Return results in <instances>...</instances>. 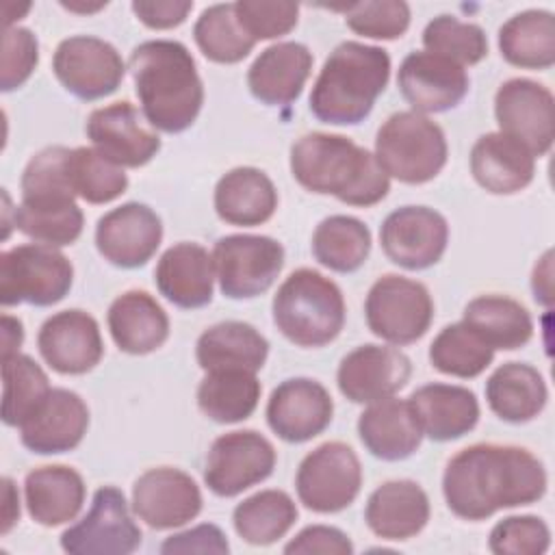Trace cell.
Returning a JSON list of instances; mask_svg holds the SVG:
<instances>
[{
	"label": "cell",
	"instance_id": "cell-1",
	"mask_svg": "<svg viewBox=\"0 0 555 555\" xmlns=\"http://www.w3.org/2000/svg\"><path fill=\"white\" fill-rule=\"evenodd\" d=\"M544 492V464L516 444H470L447 462L442 475L447 507L464 520H486L499 509L531 505Z\"/></svg>",
	"mask_w": 555,
	"mask_h": 555
},
{
	"label": "cell",
	"instance_id": "cell-2",
	"mask_svg": "<svg viewBox=\"0 0 555 555\" xmlns=\"http://www.w3.org/2000/svg\"><path fill=\"white\" fill-rule=\"evenodd\" d=\"M128 63L147 124L167 134L191 128L204 104V85L189 48L173 39H150L130 52Z\"/></svg>",
	"mask_w": 555,
	"mask_h": 555
},
{
	"label": "cell",
	"instance_id": "cell-3",
	"mask_svg": "<svg viewBox=\"0 0 555 555\" xmlns=\"http://www.w3.org/2000/svg\"><path fill=\"white\" fill-rule=\"evenodd\" d=\"M291 173L310 193L334 195L349 206H373L390 191L375 154L349 137L308 132L291 147Z\"/></svg>",
	"mask_w": 555,
	"mask_h": 555
},
{
	"label": "cell",
	"instance_id": "cell-4",
	"mask_svg": "<svg viewBox=\"0 0 555 555\" xmlns=\"http://www.w3.org/2000/svg\"><path fill=\"white\" fill-rule=\"evenodd\" d=\"M390 78V56L379 46L338 43L325 59L312 91V115L332 126H356L369 117Z\"/></svg>",
	"mask_w": 555,
	"mask_h": 555
},
{
	"label": "cell",
	"instance_id": "cell-5",
	"mask_svg": "<svg viewBox=\"0 0 555 555\" xmlns=\"http://www.w3.org/2000/svg\"><path fill=\"white\" fill-rule=\"evenodd\" d=\"M275 327L297 347H323L345 325V299L336 282L301 267L293 271L273 295Z\"/></svg>",
	"mask_w": 555,
	"mask_h": 555
},
{
	"label": "cell",
	"instance_id": "cell-6",
	"mask_svg": "<svg viewBox=\"0 0 555 555\" xmlns=\"http://www.w3.org/2000/svg\"><path fill=\"white\" fill-rule=\"evenodd\" d=\"M444 130L416 111L392 113L375 137V158L388 178L425 184L447 165Z\"/></svg>",
	"mask_w": 555,
	"mask_h": 555
},
{
	"label": "cell",
	"instance_id": "cell-7",
	"mask_svg": "<svg viewBox=\"0 0 555 555\" xmlns=\"http://www.w3.org/2000/svg\"><path fill=\"white\" fill-rule=\"evenodd\" d=\"M74 267L52 245L26 243L0 254L2 306H52L72 288Z\"/></svg>",
	"mask_w": 555,
	"mask_h": 555
},
{
	"label": "cell",
	"instance_id": "cell-8",
	"mask_svg": "<svg viewBox=\"0 0 555 555\" xmlns=\"http://www.w3.org/2000/svg\"><path fill=\"white\" fill-rule=\"evenodd\" d=\"M369 330L392 345L423 338L434 321V299L425 284L386 273L373 282L364 301Z\"/></svg>",
	"mask_w": 555,
	"mask_h": 555
},
{
	"label": "cell",
	"instance_id": "cell-9",
	"mask_svg": "<svg viewBox=\"0 0 555 555\" xmlns=\"http://www.w3.org/2000/svg\"><path fill=\"white\" fill-rule=\"evenodd\" d=\"M362 466L356 451L340 442H323L299 464L295 490L304 507L317 514H334L349 507L360 494Z\"/></svg>",
	"mask_w": 555,
	"mask_h": 555
},
{
	"label": "cell",
	"instance_id": "cell-10",
	"mask_svg": "<svg viewBox=\"0 0 555 555\" xmlns=\"http://www.w3.org/2000/svg\"><path fill=\"white\" fill-rule=\"evenodd\" d=\"M219 288L230 299L267 293L284 267V247L262 234H228L212 249Z\"/></svg>",
	"mask_w": 555,
	"mask_h": 555
},
{
	"label": "cell",
	"instance_id": "cell-11",
	"mask_svg": "<svg viewBox=\"0 0 555 555\" xmlns=\"http://www.w3.org/2000/svg\"><path fill=\"white\" fill-rule=\"evenodd\" d=\"M143 533L130 516L126 496L115 486L93 494L91 509L61 533V548L69 555H128L141 546Z\"/></svg>",
	"mask_w": 555,
	"mask_h": 555
},
{
	"label": "cell",
	"instance_id": "cell-12",
	"mask_svg": "<svg viewBox=\"0 0 555 555\" xmlns=\"http://www.w3.org/2000/svg\"><path fill=\"white\" fill-rule=\"evenodd\" d=\"M273 444L254 429L228 431L210 444L204 464V483L217 496L230 499L264 481L275 468Z\"/></svg>",
	"mask_w": 555,
	"mask_h": 555
},
{
	"label": "cell",
	"instance_id": "cell-13",
	"mask_svg": "<svg viewBox=\"0 0 555 555\" xmlns=\"http://www.w3.org/2000/svg\"><path fill=\"white\" fill-rule=\"evenodd\" d=\"M499 132L522 143L533 156H544L555 139V100L548 87L531 78H509L494 95Z\"/></svg>",
	"mask_w": 555,
	"mask_h": 555
},
{
	"label": "cell",
	"instance_id": "cell-14",
	"mask_svg": "<svg viewBox=\"0 0 555 555\" xmlns=\"http://www.w3.org/2000/svg\"><path fill=\"white\" fill-rule=\"evenodd\" d=\"M52 69L65 91L87 102L117 91L126 74V65L115 46L91 35L63 39L54 50Z\"/></svg>",
	"mask_w": 555,
	"mask_h": 555
},
{
	"label": "cell",
	"instance_id": "cell-15",
	"mask_svg": "<svg viewBox=\"0 0 555 555\" xmlns=\"http://www.w3.org/2000/svg\"><path fill=\"white\" fill-rule=\"evenodd\" d=\"M379 243L390 262L408 271H423L447 251L449 223L434 208L403 206L384 219Z\"/></svg>",
	"mask_w": 555,
	"mask_h": 555
},
{
	"label": "cell",
	"instance_id": "cell-16",
	"mask_svg": "<svg viewBox=\"0 0 555 555\" xmlns=\"http://www.w3.org/2000/svg\"><path fill=\"white\" fill-rule=\"evenodd\" d=\"M85 132L93 147L119 167H143L160 152V137L128 100L91 111Z\"/></svg>",
	"mask_w": 555,
	"mask_h": 555
},
{
	"label": "cell",
	"instance_id": "cell-17",
	"mask_svg": "<svg viewBox=\"0 0 555 555\" xmlns=\"http://www.w3.org/2000/svg\"><path fill=\"white\" fill-rule=\"evenodd\" d=\"M202 503L195 479L173 466L150 468L132 486L134 516L156 531L186 525L202 512Z\"/></svg>",
	"mask_w": 555,
	"mask_h": 555
},
{
	"label": "cell",
	"instance_id": "cell-18",
	"mask_svg": "<svg viewBox=\"0 0 555 555\" xmlns=\"http://www.w3.org/2000/svg\"><path fill=\"white\" fill-rule=\"evenodd\" d=\"M163 221L139 202L121 204L98 219L95 247L104 260L121 269L143 267L160 247Z\"/></svg>",
	"mask_w": 555,
	"mask_h": 555
},
{
	"label": "cell",
	"instance_id": "cell-19",
	"mask_svg": "<svg viewBox=\"0 0 555 555\" xmlns=\"http://www.w3.org/2000/svg\"><path fill=\"white\" fill-rule=\"evenodd\" d=\"M334 416L327 388L310 377H291L273 388L267 401V423L286 442H308L323 434Z\"/></svg>",
	"mask_w": 555,
	"mask_h": 555
},
{
	"label": "cell",
	"instance_id": "cell-20",
	"mask_svg": "<svg viewBox=\"0 0 555 555\" xmlns=\"http://www.w3.org/2000/svg\"><path fill=\"white\" fill-rule=\"evenodd\" d=\"M397 85L405 102L423 115L455 108L466 98L470 80L466 69L451 59L416 50L401 61Z\"/></svg>",
	"mask_w": 555,
	"mask_h": 555
},
{
	"label": "cell",
	"instance_id": "cell-21",
	"mask_svg": "<svg viewBox=\"0 0 555 555\" xmlns=\"http://www.w3.org/2000/svg\"><path fill=\"white\" fill-rule=\"evenodd\" d=\"M37 347L46 364L61 375L89 373L104 356L98 321L78 308L48 317L39 327Z\"/></svg>",
	"mask_w": 555,
	"mask_h": 555
},
{
	"label": "cell",
	"instance_id": "cell-22",
	"mask_svg": "<svg viewBox=\"0 0 555 555\" xmlns=\"http://www.w3.org/2000/svg\"><path fill=\"white\" fill-rule=\"evenodd\" d=\"M410 375L412 362L397 347L360 345L340 360L336 382L351 403H375L399 392Z\"/></svg>",
	"mask_w": 555,
	"mask_h": 555
},
{
	"label": "cell",
	"instance_id": "cell-23",
	"mask_svg": "<svg viewBox=\"0 0 555 555\" xmlns=\"http://www.w3.org/2000/svg\"><path fill=\"white\" fill-rule=\"evenodd\" d=\"M89 427V408L67 388H52L37 410L20 425L22 444L37 455H56L76 449Z\"/></svg>",
	"mask_w": 555,
	"mask_h": 555
},
{
	"label": "cell",
	"instance_id": "cell-24",
	"mask_svg": "<svg viewBox=\"0 0 555 555\" xmlns=\"http://www.w3.org/2000/svg\"><path fill=\"white\" fill-rule=\"evenodd\" d=\"M212 254L199 243H176L163 251L154 282L160 295L178 308L193 310L212 301L215 291Z\"/></svg>",
	"mask_w": 555,
	"mask_h": 555
},
{
	"label": "cell",
	"instance_id": "cell-25",
	"mask_svg": "<svg viewBox=\"0 0 555 555\" xmlns=\"http://www.w3.org/2000/svg\"><path fill=\"white\" fill-rule=\"evenodd\" d=\"M408 405L423 431L436 442L466 436L479 421V401L473 390L455 384H425L408 397Z\"/></svg>",
	"mask_w": 555,
	"mask_h": 555
},
{
	"label": "cell",
	"instance_id": "cell-26",
	"mask_svg": "<svg viewBox=\"0 0 555 555\" xmlns=\"http://www.w3.org/2000/svg\"><path fill=\"white\" fill-rule=\"evenodd\" d=\"M312 69V52L297 41H278L262 50L247 69V87L256 100L284 106L301 95Z\"/></svg>",
	"mask_w": 555,
	"mask_h": 555
},
{
	"label": "cell",
	"instance_id": "cell-27",
	"mask_svg": "<svg viewBox=\"0 0 555 555\" xmlns=\"http://www.w3.org/2000/svg\"><path fill=\"white\" fill-rule=\"evenodd\" d=\"M470 173L488 193L512 195L531 184L535 156L503 132H486L470 150Z\"/></svg>",
	"mask_w": 555,
	"mask_h": 555
},
{
	"label": "cell",
	"instance_id": "cell-28",
	"mask_svg": "<svg viewBox=\"0 0 555 555\" xmlns=\"http://www.w3.org/2000/svg\"><path fill=\"white\" fill-rule=\"evenodd\" d=\"M364 520L382 540H410L429 520L427 492L412 479L384 481L369 494Z\"/></svg>",
	"mask_w": 555,
	"mask_h": 555
},
{
	"label": "cell",
	"instance_id": "cell-29",
	"mask_svg": "<svg viewBox=\"0 0 555 555\" xmlns=\"http://www.w3.org/2000/svg\"><path fill=\"white\" fill-rule=\"evenodd\" d=\"M106 323L115 345L132 356L152 353L169 338V317L145 291H126L115 297Z\"/></svg>",
	"mask_w": 555,
	"mask_h": 555
},
{
	"label": "cell",
	"instance_id": "cell-30",
	"mask_svg": "<svg viewBox=\"0 0 555 555\" xmlns=\"http://www.w3.org/2000/svg\"><path fill=\"white\" fill-rule=\"evenodd\" d=\"M358 436L366 451L384 462L410 457L423 440V431L408 405V399H379L358 418Z\"/></svg>",
	"mask_w": 555,
	"mask_h": 555
},
{
	"label": "cell",
	"instance_id": "cell-31",
	"mask_svg": "<svg viewBox=\"0 0 555 555\" xmlns=\"http://www.w3.org/2000/svg\"><path fill=\"white\" fill-rule=\"evenodd\" d=\"M82 475L65 464H50L30 470L24 479L26 509L43 527H59L78 516L85 503Z\"/></svg>",
	"mask_w": 555,
	"mask_h": 555
},
{
	"label": "cell",
	"instance_id": "cell-32",
	"mask_svg": "<svg viewBox=\"0 0 555 555\" xmlns=\"http://www.w3.org/2000/svg\"><path fill=\"white\" fill-rule=\"evenodd\" d=\"M275 208L278 189L256 167H234L215 186V210L230 225H260L273 217Z\"/></svg>",
	"mask_w": 555,
	"mask_h": 555
},
{
	"label": "cell",
	"instance_id": "cell-33",
	"mask_svg": "<svg viewBox=\"0 0 555 555\" xmlns=\"http://www.w3.org/2000/svg\"><path fill=\"white\" fill-rule=\"evenodd\" d=\"M269 356L267 338L245 321H221L204 330L195 345L197 364L204 371L238 369L258 373Z\"/></svg>",
	"mask_w": 555,
	"mask_h": 555
},
{
	"label": "cell",
	"instance_id": "cell-34",
	"mask_svg": "<svg viewBox=\"0 0 555 555\" xmlns=\"http://www.w3.org/2000/svg\"><path fill=\"white\" fill-rule=\"evenodd\" d=\"M548 399L544 377L525 362L501 364L486 382V401L505 423H527L535 418Z\"/></svg>",
	"mask_w": 555,
	"mask_h": 555
},
{
	"label": "cell",
	"instance_id": "cell-35",
	"mask_svg": "<svg viewBox=\"0 0 555 555\" xmlns=\"http://www.w3.org/2000/svg\"><path fill=\"white\" fill-rule=\"evenodd\" d=\"M492 349H520L533 336L529 310L507 295H479L464 308L462 319Z\"/></svg>",
	"mask_w": 555,
	"mask_h": 555
},
{
	"label": "cell",
	"instance_id": "cell-36",
	"mask_svg": "<svg viewBox=\"0 0 555 555\" xmlns=\"http://www.w3.org/2000/svg\"><path fill=\"white\" fill-rule=\"evenodd\" d=\"M501 56L522 69H548L555 63V17L551 11L516 13L499 28Z\"/></svg>",
	"mask_w": 555,
	"mask_h": 555
},
{
	"label": "cell",
	"instance_id": "cell-37",
	"mask_svg": "<svg viewBox=\"0 0 555 555\" xmlns=\"http://www.w3.org/2000/svg\"><path fill=\"white\" fill-rule=\"evenodd\" d=\"M262 386L251 371H206L197 386V405L215 423H241L254 414Z\"/></svg>",
	"mask_w": 555,
	"mask_h": 555
},
{
	"label": "cell",
	"instance_id": "cell-38",
	"mask_svg": "<svg viewBox=\"0 0 555 555\" xmlns=\"http://www.w3.org/2000/svg\"><path fill=\"white\" fill-rule=\"evenodd\" d=\"M297 520V505L284 490H260L243 499L234 512V531L254 546H269L284 538Z\"/></svg>",
	"mask_w": 555,
	"mask_h": 555
},
{
	"label": "cell",
	"instance_id": "cell-39",
	"mask_svg": "<svg viewBox=\"0 0 555 555\" xmlns=\"http://www.w3.org/2000/svg\"><path fill=\"white\" fill-rule=\"evenodd\" d=\"M312 254L336 273H353L371 254V230L349 215L325 217L312 234Z\"/></svg>",
	"mask_w": 555,
	"mask_h": 555
},
{
	"label": "cell",
	"instance_id": "cell-40",
	"mask_svg": "<svg viewBox=\"0 0 555 555\" xmlns=\"http://www.w3.org/2000/svg\"><path fill=\"white\" fill-rule=\"evenodd\" d=\"M494 360V349L464 321L451 323L429 345V362L436 371L460 379L481 375Z\"/></svg>",
	"mask_w": 555,
	"mask_h": 555
},
{
	"label": "cell",
	"instance_id": "cell-41",
	"mask_svg": "<svg viewBox=\"0 0 555 555\" xmlns=\"http://www.w3.org/2000/svg\"><path fill=\"white\" fill-rule=\"evenodd\" d=\"M193 37L199 52L221 65L243 61L256 41L238 24L234 2H221L204 9L193 26Z\"/></svg>",
	"mask_w": 555,
	"mask_h": 555
},
{
	"label": "cell",
	"instance_id": "cell-42",
	"mask_svg": "<svg viewBox=\"0 0 555 555\" xmlns=\"http://www.w3.org/2000/svg\"><path fill=\"white\" fill-rule=\"evenodd\" d=\"M85 215L78 208L76 199H56V202H28L22 199L15 208V228L28 238L63 247L78 241L82 234Z\"/></svg>",
	"mask_w": 555,
	"mask_h": 555
},
{
	"label": "cell",
	"instance_id": "cell-43",
	"mask_svg": "<svg viewBox=\"0 0 555 555\" xmlns=\"http://www.w3.org/2000/svg\"><path fill=\"white\" fill-rule=\"evenodd\" d=\"M46 371L26 353L2 358V421L20 427L50 392Z\"/></svg>",
	"mask_w": 555,
	"mask_h": 555
},
{
	"label": "cell",
	"instance_id": "cell-44",
	"mask_svg": "<svg viewBox=\"0 0 555 555\" xmlns=\"http://www.w3.org/2000/svg\"><path fill=\"white\" fill-rule=\"evenodd\" d=\"M67 178L76 197L89 204H108L128 189L124 167L104 158L95 147H74L69 152Z\"/></svg>",
	"mask_w": 555,
	"mask_h": 555
},
{
	"label": "cell",
	"instance_id": "cell-45",
	"mask_svg": "<svg viewBox=\"0 0 555 555\" xmlns=\"http://www.w3.org/2000/svg\"><path fill=\"white\" fill-rule=\"evenodd\" d=\"M427 52L451 59L457 65H475L488 54V39L481 26L462 22L453 15L434 17L423 30Z\"/></svg>",
	"mask_w": 555,
	"mask_h": 555
},
{
	"label": "cell",
	"instance_id": "cell-46",
	"mask_svg": "<svg viewBox=\"0 0 555 555\" xmlns=\"http://www.w3.org/2000/svg\"><path fill=\"white\" fill-rule=\"evenodd\" d=\"M69 147L52 145L37 152L22 173V199L28 202H56L76 199L67 178Z\"/></svg>",
	"mask_w": 555,
	"mask_h": 555
},
{
	"label": "cell",
	"instance_id": "cell-47",
	"mask_svg": "<svg viewBox=\"0 0 555 555\" xmlns=\"http://www.w3.org/2000/svg\"><path fill=\"white\" fill-rule=\"evenodd\" d=\"M347 26L362 37L397 39L410 26V7L403 0L353 2L345 9Z\"/></svg>",
	"mask_w": 555,
	"mask_h": 555
},
{
	"label": "cell",
	"instance_id": "cell-48",
	"mask_svg": "<svg viewBox=\"0 0 555 555\" xmlns=\"http://www.w3.org/2000/svg\"><path fill=\"white\" fill-rule=\"evenodd\" d=\"M488 546L496 555H542L551 546V529L538 516H507L492 527Z\"/></svg>",
	"mask_w": 555,
	"mask_h": 555
},
{
	"label": "cell",
	"instance_id": "cell-49",
	"mask_svg": "<svg viewBox=\"0 0 555 555\" xmlns=\"http://www.w3.org/2000/svg\"><path fill=\"white\" fill-rule=\"evenodd\" d=\"M234 11L243 30L254 39H278L297 26L299 4L288 0H238Z\"/></svg>",
	"mask_w": 555,
	"mask_h": 555
},
{
	"label": "cell",
	"instance_id": "cell-50",
	"mask_svg": "<svg viewBox=\"0 0 555 555\" xmlns=\"http://www.w3.org/2000/svg\"><path fill=\"white\" fill-rule=\"evenodd\" d=\"M39 63V41L24 26H9L2 35L0 89L4 93L22 87Z\"/></svg>",
	"mask_w": 555,
	"mask_h": 555
},
{
	"label": "cell",
	"instance_id": "cell-51",
	"mask_svg": "<svg viewBox=\"0 0 555 555\" xmlns=\"http://www.w3.org/2000/svg\"><path fill=\"white\" fill-rule=\"evenodd\" d=\"M286 555H351L353 553V544L347 538V533H343L336 527H327V525H310L304 527L286 546H284Z\"/></svg>",
	"mask_w": 555,
	"mask_h": 555
},
{
	"label": "cell",
	"instance_id": "cell-52",
	"mask_svg": "<svg viewBox=\"0 0 555 555\" xmlns=\"http://www.w3.org/2000/svg\"><path fill=\"white\" fill-rule=\"evenodd\" d=\"M230 551V544L225 540V533L217 525H197L193 529H186L182 533L169 535L160 544L163 555L173 553H217L223 555Z\"/></svg>",
	"mask_w": 555,
	"mask_h": 555
},
{
	"label": "cell",
	"instance_id": "cell-53",
	"mask_svg": "<svg viewBox=\"0 0 555 555\" xmlns=\"http://www.w3.org/2000/svg\"><path fill=\"white\" fill-rule=\"evenodd\" d=\"M191 0H134L132 11L134 15L150 28L165 30L180 26L186 15L191 13Z\"/></svg>",
	"mask_w": 555,
	"mask_h": 555
},
{
	"label": "cell",
	"instance_id": "cell-54",
	"mask_svg": "<svg viewBox=\"0 0 555 555\" xmlns=\"http://www.w3.org/2000/svg\"><path fill=\"white\" fill-rule=\"evenodd\" d=\"M551 251H546L542 256V260L535 264L533 269V278H531V288H533V297L535 301H540L542 306H551L553 301V288H551Z\"/></svg>",
	"mask_w": 555,
	"mask_h": 555
},
{
	"label": "cell",
	"instance_id": "cell-55",
	"mask_svg": "<svg viewBox=\"0 0 555 555\" xmlns=\"http://www.w3.org/2000/svg\"><path fill=\"white\" fill-rule=\"evenodd\" d=\"M22 340H24L22 321L11 314H2V358H11L20 353Z\"/></svg>",
	"mask_w": 555,
	"mask_h": 555
},
{
	"label": "cell",
	"instance_id": "cell-56",
	"mask_svg": "<svg viewBox=\"0 0 555 555\" xmlns=\"http://www.w3.org/2000/svg\"><path fill=\"white\" fill-rule=\"evenodd\" d=\"M2 499H4V509H2V533H9L11 527L20 520V494L11 477L2 479Z\"/></svg>",
	"mask_w": 555,
	"mask_h": 555
},
{
	"label": "cell",
	"instance_id": "cell-57",
	"mask_svg": "<svg viewBox=\"0 0 555 555\" xmlns=\"http://www.w3.org/2000/svg\"><path fill=\"white\" fill-rule=\"evenodd\" d=\"M61 7H65V9H69V11H76V13H95V11H100V9H104L106 7V2H95V4H78V2H61Z\"/></svg>",
	"mask_w": 555,
	"mask_h": 555
}]
</instances>
